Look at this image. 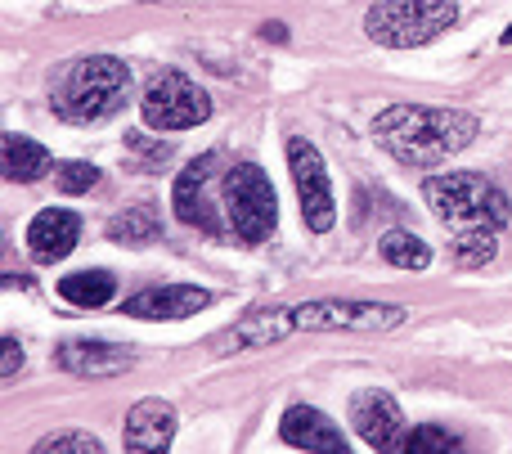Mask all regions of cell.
<instances>
[{"mask_svg":"<svg viewBox=\"0 0 512 454\" xmlns=\"http://www.w3.org/2000/svg\"><path fill=\"white\" fill-rule=\"evenodd\" d=\"M378 144L405 167H441L450 153L477 140V117L463 108H423V104H391L373 117Z\"/></svg>","mask_w":512,"mask_h":454,"instance_id":"6da1fadb","label":"cell"},{"mask_svg":"<svg viewBox=\"0 0 512 454\" xmlns=\"http://www.w3.org/2000/svg\"><path fill=\"white\" fill-rule=\"evenodd\" d=\"M427 207L436 212V221L450 225L454 234L468 230H504L512 203L499 185H490L477 171H441V176H427L423 185Z\"/></svg>","mask_w":512,"mask_h":454,"instance_id":"7a4b0ae2","label":"cell"},{"mask_svg":"<svg viewBox=\"0 0 512 454\" xmlns=\"http://www.w3.org/2000/svg\"><path fill=\"white\" fill-rule=\"evenodd\" d=\"M131 95V68L113 54H90V59H77L72 72L63 77L59 95H54V108H59L63 122H104Z\"/></svg>","mask_w":512,"mask_h":454,"instance_id":"3957f363","label":"cell"},{"mask_svg":"<svg viewBox=\"0 0 512 454\" xmlns=\"http://www.w3.org/2000/svg\"><path fill=\"white\" fill-rule=\"evenodd\" d=\"M454 18H459L454 0H378L364 14V32L387 50H414L454 27Z\"/></svg>","mask_w":512,"mask_h":454,"instance_id":"277c9868","label":"cell"},{"mask_svg":"<svg viewBox=\"0 0 512 454\" xmlns=\"http://www.w3.org/2000/svg\"><path fill=\"white\" fill-rule=\"evenodd\" d=\"M225 212H230V225L243 243L270 239L274 221H279V203H274V185L256 162H239L225 176Z\"/></svg>","mask_w":512,"mask_h":454,"instance_id":"5b68a950","label":"cell"},{"mask_svg":"<svg viewBox=\"0 0 512 454\" xmlns=\"http://www.w3.org/2000/svg\"><path fill=\"white\" fill-rule=\"evenodd\" d=\"M140 113L153 131H189V126L212 117V99L185 72H158L140 99Z\"/></svg>","mask_w":512,"mask_h":454,"instance_id":"8992f818","label":"cell"},{"mask_svg":"<svg viewBox=\"0 0 512 454\" xmlns=\"http://www.w3.org/2000/svg\"><path fill=\"white\" fill-rule=\"evenodd\" d=\"M288 171H292V185H297V198H301V221L315 234H328L337 221L333 185H328V167H324V158H319V149L310 140H301V135L288 140Z\"/></svg>","mask_w":512,"mask_h":454,"instance_id":"52a82bcc","label":"cell"},{"mask_svg":"<svg viewBox=\"0 0 512 454\" xmlns=\"http://www.w3.org/2000/svg\"><path fill=\"white\" fill-rule=\"evenodd\" d=\"M297 329H346V333H387L405 324V306L378 302H306L297 306Z\"/></svg>","mask_w":512,"mask_h":454,"instance_id":"ba28073f","label":"cell"},{"mask_svg":"<svg viewBox=\"0 0 512 454\" xmlns=\"http://www.w3.org/2000/svg\"><path fill=\"white\" fill-rule=\"evenodd\" d=\"M216 153H203L194 158L185 171L176 176V189H171V207L185 225H198L203 234H221V221H216L212 203H207V185H212V171H216Z\"/></svg>","mask_w":512,"mask_h":454,"instance_id":"9c48e42d","label":"cell"},{"mask_svg":"<svg viewBox=\"0 0 512 454\" xmlns=\"http://www.w3.org/2000/svg\"><path fill=\"white\" fill-rule=\"evenodd\" d=\"M351 423H355V432H360V441L364 446H373V450H396V441L405 437V414H400V405H396V396H387V392H360L351 401Z\"/></svg>","mask_w":512,"mask_h":454,"instance_id":"30bf717a","label":"cell"},{"mask_svg":"<svg viewBox=\"0 0 512 454\" xmlns=\"http://www.w3.org/2000/svg\"><path fill=\"white\" fill-rule=\"evenodd\" d=\"M212 297L194 284H167V288H144V293L126 297L122 315H135V320H185V315H198Z\"/></svg>","mask_w":512,"mask_h":454,"instance_id":"8fae6325","label":"cell"},{"mask_svg":"<svg viewBox=\"0 0 512 454\" xmlns=\"http://www.w3.org/2000/svg\"><path fill=\"white\" fill-rule=\"evenodd\" d=\"M171 437H176V410L167 401H140L131 405L126 414V428H122V446L135 454H153V450H167Z\"/></svg>","mask_w":512,"mask_h":454,"instance_id":"7c38bea8","label":"cell"},{"mask_svg":"<svg viewBox=\"0 0 512 454\" xmlns=\"http://www.w3.org/2000/svg\"><path fill=\"white\" fill-rule=\"evenodd\" d=\"M283 441H288L292 450H319V454H346V437L342 428H337L328 414L310 410V405H292L288 414H283L279 423Z\"/></svg>","mask_w":512,"mask_h":454,"instance_id":"4fadbf2b","label":"cell"},{"mask_svg":"<svg viewBox=\"0 0 512 454\" xmlns=\"http://www.w3.org/2000/svg\"><path fill=\"white\" fill-rule=\"evenodd\" d=\"M81 239V216L68 207H45L32 225H27V248L36 261H63Z\"/></svg>","mask_w":512,"mask_h":454,"instance_id":"5bb4252c","label":"cell"},{"mask_svg":"<svg viewBox=\"0 0 512 454\" xmlns=\"http://www.w3.org/2000/svg\"><path fill=\"white\" fill-rule=\"evenodd\" d=\"M59 365L81 378H113L131 369V351L113 347V342H63Z\"/></svg>","mask_w":512,"mask_h":454,"instance_id":"9a60e30c","label":"cell"},{"mask_svg":"<svg viewBox=\"0 0 512 454\" xmlns=\"http://www.w3.org/2000/svg\"><path fill=\"white\" fill-rule=\"evenodd\" d=\"M292 329H297V315H292V311H256L234 333H225L221 347H230V351H261V347H270V342L288 338Z\"/></svg>","mask_w":512,"mask_h":454,"instance_id":"2e32d148","label":"cell"},{"mask_svg":"<svg viewBox=\"0 0 512 454\" xmlns=\"http://www.w3.org/2000/svg\"><path fill=\"white\" fill-rule=\"evenodd\" d=\"M0 162H5V180H18V185H32V180H41L45 171L54 167L50 149L36 140H27V135H5V144H0Z\"/></svg>","mask_w":512,"mask_h":454,"instance_id":"e0dca14e","label":"cell"},{"mask_svg":"<svg viewBox=\"0 0 512 454\" xmlns=\"http://www.w3.org/2000/svg\"><path fill=\"white\" fill-rule=\"evenodd\" d=\"M59 293H63V302L81 306V311H95V306L113 302L117 279L108 270H72V275L59 279Z\"/></svg>","mask_w":512,"mask_h":454,"instance_id":"ac0fdd59","label":"cell"},{"mask_svg":"<svg viewBox=\"0 0 512 454\" xmlns=\"http://www.w3.org/2000/svg\"><path fill=\"white\" fill-rule=\"evenodd\" d=\"M382 261L396 266V270H427L432 248H427L418 234H409V230H391L387 239H382Z\"/></svg>","mask_w":512,"mask_h":454,"instance_id":"d6986e66","label":"cell"},{"mask_svg":"<svg viewBox=\"0 0 512 454\" xmlns=\"http://www.w3.org/2000/svg\"><path fill=\"white\" fill-rule=\"evenodd\" d=\"M108 234H113L117 243H153L158 239V216H153V207H131L126 216H117L113 225H108Z\"/></svg>","mask_w":512,"mask_h":454,"instance_id":"ffe728a7","label":"cell"},{"mask_svg":"<svg viewBox=\"0 0 512 454\" xmlns=\"http://www.w3.org/2000/svg\"><path fill=\"white\" fill-rule=\"evenodd\" d=\"M499 243H495V230H468L454 239V261H459L463 270H477L486 266V261H495Z\"/></svg>","mask_w":512,"mask_h":454,"instance_id":"44dd1931","label":"cell"},{"mask_svg":"<svg viewBox=\"0 0 512 454\" xmlns=\"http://www.w3.org/2000/svg\"><path fill=\"white\" fill-rule=\"evenodd\" d=\"M99 437L90 432H54V437L36 441V454H99Z\"/></svg>","mask_w":512,"mask_h":454,"instance_id":"7402d4cb","label":"cell"},{"mask_svg":"<svg viewBox=\"0 0 512 454\" xmlns=\"http://www.w3.org/2000/svg\"><path fill=\"white\" fill-rule=\"evenodd\" d=\"M54 180H59L63 194H86V189L99 185V167H90V162H59Z\"/></svg>","mask_w":512,"mask_h":454,"instance_id":"603a6c76","label":"cell"},{"mask_svg":"<svg viewBox=\"0 0 512 454\" xmlns=\"http://www.w3.org/2000/svg\"><path fill=\"white\" fill-rule=\"evenodd\" d=\"M454 446H459V441L441 428H414L409 437L396 441V450H454Z\"/></svg>","mask_w":512,"mask_h":454,"instance_id":"cb8c5ba5","label":"cell"},{"mask_svg":"<svg viewBox=\"0 0 512 454\" xmlns=\"http://www.w3.org/2000/svg\"><path fill=\"white\" fill-rule=\"evenodd\" d=\"M23 365V347H18L14 338H5V365H0V374L5 378H14V369Z\"/></svg>","mask_w":512,"mask_h":454,"instance_id":"d4e9b609","label":"cell"},{"mask_svg":"<svg viewBox=\"0 0 512 454\" xmlns=\"http://www.w3.org/2000/svg\"><path fill=\"white\" fill-rule=\"evenodd\" d=\"M131 149H140V153H149V158L153 162H162V158H167V144H149V140H144V135H131Z\"/></svg>","mask_w":512,"mask_h":454,"instance_id":"484cf974","label":"cell"},{"mask_svg":"<svg viewBox=\"0 0 512 454\" xmlns=\"http://www.w3.org/2000/svg\"><path fill=\"white\" fill-rule=\"evenodd\" d=\"M265 41H270V36H274V41H283V23H265Z\"/></svg>","mask_w":512,"mask_h":454,"instance_id":"4316f807","label":"cell"},{"mask_svg":"<svg viewBox=\"0 0 512 454\" xmlns=\"http://www.w3.org/2000/svg\"><path fill=\"white\" fill-rule=\"evenodd\" d=\"M499 41H504V45H512V23L504 27V36H499Z\"/></svg>","mask_w":512,"mask_h":454,"instance_id":"83f0119b","label":"cell"}]
</instances>
